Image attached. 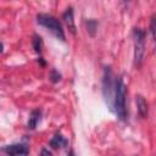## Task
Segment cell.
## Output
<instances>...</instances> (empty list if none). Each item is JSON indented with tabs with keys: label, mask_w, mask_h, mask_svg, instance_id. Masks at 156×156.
I'll return each mask as SVG.
<instances>
[{
	"label": "cell",
	"mask_w": 156,
	"mask_h": 156,
	"mask_svg": "<svg viewBox=\"0 0 156 156\" xmlns=\"http://www.w3.org/2000/svg\"><path fill=\"white\" fill-rule=\"evenodd\" d=\"M126 96L127 87L122 77H117L115 82V95H113V112L121 121L127 118V107H126Z\"/></svg>",
	"instance_id": "obj_1"
},
{
	"label": "cell",
	"mask_w": 156,
	"mask_h": 156,
	"mask_svg": "<svg viewBox=\"0 0 156 156\" xmlns=\"http://www.w3.org/2000/svg\"><path fill=\"white\" fill-rule=\"evenodd\" d=\"M115 82L116 78L110 66L104 68V77H102V95L108 106V108L113 112V95H115Z\"/></svg>",
	"instance_id": "obj_2"
},
{
	"label": "cell",
	"mask_w": 156,
	"mask_h": 156,
	"mask_svg": "<svg viewBox=\"0 0 156 156\" xmlns=\"http://www.w3.org/2000/svg\"><path fill=\"white\" fill-rule=\"evenodd\" d=\"M37 22L43 26L44 28L49 29L57 39L60 40H65V33L62 29V26L60 23V21L57 18H55L51 15H46V13H39L37 16Z\"/></svg>",
	"instance_id": "obj_3"
},
{
	"label": "cell",
	"mask_w": 156,
	"mask_h": 156,
	"mask_svg": "<svg viewBox=\"0 0 156 156\" xmlns=\"http://www.w3.org/2000/svg\"><path fill=\"white\" fill-rule=\"evenodd\" d=\"M134 66L135 68H140L144 54H145V32L140 28H134Z\"/></svg>",
	"instance_id": "obj_4"
},
{
	"label": "cell",
	"mask_w": 156,
	"mask_h": 156,
	"mask_svg": "<svg viewBox=\"0 0 156 156\" xmlns=\"http://www.w3.org/2000/svg\"><path fill=\"white\" fill-rule=\"evenodd\" d=\"M2 151L6 152L7 155H13V156H20V155H28L29 154V149L26 144H11V145H6L2 147Z\"/></svg>",
	"instance_id": "obj_5"
},
{
	"label": "cell",
	"mask_w": 156,
	"mask_h": 156,
	"mask_svg": "<svg viewBox=\"0 0 156 156\" xmlns=\"http://www.w3.org/2000/svg\"><path fill=\"white\" fill-rule=\"evenodd\" d=\"M62 20H63V22L66 23L67 28L71 30V33L76 34V24H74V17H73V9H72V7H68V9L63 12Z\"/></svg>",
	"instance_id": "obj_6"
},
{
	"label": "cell",
	"mask_w": 156,
	"mask_h": 156,
	"mask_svg": "<svg viewBox=\"0 0 156 156\" xmlns=\"http://www.w3.org/2000/svg\"><path fill=\"white\" fill-rule=\"evenodd\" d=\"M136 106H138V112L140 115L141 118H146L147 117V113H149V105H147V101L145 100V98L143 95H136Z\"/></svg>",
	"instance_id": "obj_7"
},
{
	"label": "cell",
	"mask_w": 156,
	"mask_h": 156,
	"mask_svg": "<svg viewBox=\"0 0 156 156\" xmlns=\"http://www.w3.org/2000/svg\"><path fill=\"white\" fill-rule=\"evenodd\" d=\"M50 146L52 147V149H60V147H65V146H67L68 145V140L61 134V133H56L52 138H51V140H50Z\"/></svg>",
	"instance_id": "obj_8"
},
{
	"label": "cell",
	"mask_w": 156,
	"mask_h": 156,
	"mask_svg": "<svg viewBox=\"0 0 156 156\" xmlns=\"http://www.w3.org/2000/svg\"><path fill=\"white\" fill-rule=\"evenodd\" d=\"M40 117H41V111L39 108L33 110L30 112V116H29V119H28V123H27L28 128L29 129H35V127L38 126V123L40 121Z\"/></svg>",
	"instance_id": "obj_9"
},
{
	"label": "cell",
	"mask_w": 156,
	"mask_h": 156,
	"mask_svg": "<svg viewBox=\"0 0 156 156\" xmlns=\"http://www.w3.org/2000/svg\"><path fill=\"white\" fill-rule=\"evenodd\" d=\"M87 30L90 34V37H94L98 30V22L95 20H88L87 21Z\"/></svg>",
	"instance_id": "obj_10"
},
{
	"label": "cell",
	"mask_w": 156,
	"mask_h": 156,
	"mask_svg": "<svg viewBox=\"0 0 156 156\" xmlns=\"http://www.w3.org/2000/svg\"><path fill=\"white\" fill-rule=\"evenodd\" d=\"M41 45H43L41 38L38 34H34V37H33V48H34V51L39 55L41 54Z\"/></svg>",
	"instance_id": "obj_11"
},
{
	"label": "cell",
	"mask_w": 156,
	"mask_h": 156,
	"mask_svg": "<svg viewBox=\"0 0 156 156\" xmlns=\"http://www.w3.org/2000/svg\"><path fill=\"white\" fill-rule=\"evenodd\" d=\"M60 79H61V74L56 69H52L50 72V80L52 83H57V82H60Z\"/></svg>",
	"instance_id": "obj_12"
},
{
	"label": "cell",
	"mask_w": 156,
	"mask_h": 156,
	"mask_svg": "<svg viewBox=\"0 0 156 156\" xmlns=\"http://www.w3.org/2000/svg\"><path fill=\"white\" fill-rule=\"evenodd\" d=\"M150 30H151V35L152 38H155V16L151 17V22H150Z\"/></svg>",
	"instance_id": "obj_13"
},
{
	"label": "cell",
	"mask_w": 156,
	"mask_h": 156,
	"mask_svg": "<svg viewBox=\"0 0 156 156\" xmlns=\"http://www.w3.org/2000/svg\"><path fill=\"white\" fill-rule=\"evenodd\" d=\"M41 155H51V152H50L49 150H45V149H43V150H41Z\"/></svg>",
	"instance_id": "obj_14"
},
{
	"label": "cell",
	"mask_w": 156,
	"mask_h": 156,
	"mask_svg": "<svg viewBox=\"0 0 156 156\" xmlns=\"http://www.w3.org/2000/svg\"><path fill=\"white\" fill-rule=\"evenodd\" d=\"M2 48H4V46H2V44L0 43V52H2Z\"/></svg>",
	"instance_id": "obj_15"
},
{
	"label": "cell",
	"mask_w": 156,
	"mask_h": 156,
	"mask_svg": "<svg viewBox=\"0 0 156 156\" xmlns=\"http://www.w3.org/2000/svg\"><path fill=\"white\" fill-rule=\"evenodd\" d=\"M124 1H129V0H124Z\"/></svg>",
	"instance_id": "obj_16"
}]
</instances>
